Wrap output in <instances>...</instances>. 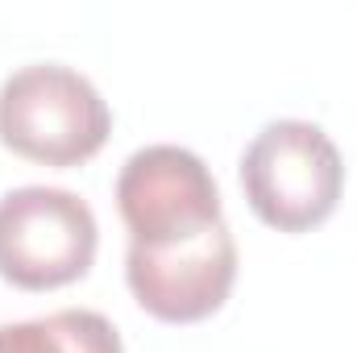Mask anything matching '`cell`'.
<instances>
[{
	"label": "cell",
	"mask_w": 357,
	"mask_h": 353,
	"mask_svg": "<svg viewBox=\"0 0 357 353\" xmlns=\"http://www.w3.org/2000/svg\"><path fill=\"white\" fill-rule=\"evenodd\" d=\"M112 112L67 63H25L0 84V142L42 167H79L104 150Z\"/></svg>",
	"instance_id": "6da1fadb"
},
{
	"label": "cell",
	"mask_w": 357,
	"mask_h": 353,
	"mask_svg": "<svg viewBox=\"0 0 357 353\" xmlns=\"http://www.w3.org/2000/svg\"><path fill=\"white\" fill-rule=\"evenodd\" d=\"M241 187L262 225L278 233H307L337 212L345 163L337 142L316 121L278 117L245 146Z\"/></svg>",
	"instance_id": "7a4b0ae2"
},
{
	"label": "cell",
	"mask_w": 357,
	"mask_h": 353,
	"mask_svg": "<svg viewBox=\"0 0 357 353\" xmlns=\"http://www.w3.org/2000/svg\"><path fill=\"white\" fill-rule=\"evenodd\" d=\"M96 212L67 187L25 183L0 195V278L21 291H54L91 270Z\"/></svg>",
	"instance_id": "3957f363"
},
{
	"label": "cell",
	"mask_w": 357,
	"mask_h": 353,
	"mask_svg": "<svg viewBox=\"0 0 357 353\" xmlns=\"http://www.w3.org/2000/svg\"><path fill=\"white\" fill-rule=\"evenodd\" d=\"M116 208L129 246H178L220 225V187L187 146H142L116 175Z\"/></svg>",
	"instance_id": "277c9868"
},
{
	"label": "cell",
	"mask_w": 357,
	"mask_h": 353,
	"mask_svg": "<svg viewBox=\"0 0 357 353\" xmlns=\"http://www.w3.org/2000/svg\"><path fill=\"white\" fill-rule=\"evenodd\" d=\"M125 283L162 324H195L220 312L237 283V241L220 220L178 246H129Z\"/></svg>",
	"instance_id": "5b68a950"
},
{
	"label": "cell",
	"mask_w": 357,
	"mask_h": 353,
	"mask_svg": "<svg viewBox=\"0 0 357 353\" xmlns=\"http://www.w3.org/2000/svg\"><path fill=\"white\" fill-rule=\"evenodd\" d=\"M0 353H125V345L104 312L59 308L50 316L0 324Z\"/></svg>",
	"instance_id": "8992f818"
}]
</instances>
